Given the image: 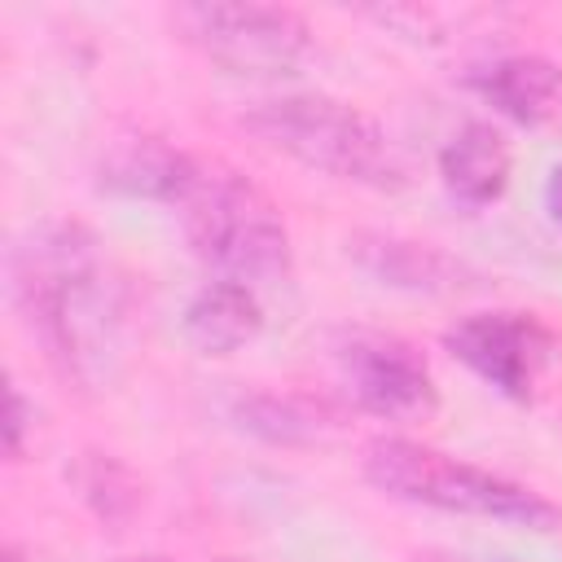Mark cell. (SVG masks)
Returning a JSON list of instances; mask_svg holds the SVG:
<instances>
[{"instance_id":"6da1fadb","label":"cell","mask_w":562,"mask_h":562,"mask_svg":"<svg viewBox=\"0 0 562 562\" xmlns=\"http://www.w3.org/2000/svg\"><path fill=\"white\" fill-rule=\"evenodd\" d=\"M13 290L48 356L79 382L114 373L123 351V290L79 224H44L13 255Z\"/></svg>"},{"instance_id":"5bb4252c","label":"cell","mask_w":562,"mask_h":562,"mask_svg":"<svg viewBox=\"0 0 562 562\" xmlns=\"http://www.w3.org/2000/svg\"><path fill=\"white\" fill-rule=\"evenodd\" d=\"M26 400H22V391L18 386H9V422H4V448H9V457H18L22 452V430H26Z\"/></svg>"},{"instance_id":"9a60e30c","label":"cell","mask_w":562,"mask_h":562,"mask_svg":"<svg viewBox=\"0 0 562 562\" xmlns=\"http://www.w3.org/2000/svg\"><path fill=\"white\" fill-rule=\"evenodd\" d=\"M544 198H549V211L562 220V167H553V176L544 184Z\"/></svg>"},{"instance_id":"8992f818","label":"cell","mask_w":562,"mask_h":562,"mask_svg":"<svg viewBox=\"0 0 562 562\" xmlns=\"http://www.w3.org/2000/svg\"><path fill=\"white\" fill-rule=\"evenodd\" d=\"M443 347L505 395H527L553 356L549 329L527 312H470L443 334Z\"/></svg>"},{"instance_id":"4fadbf2b","label":"cell","mask_w":562,"mask_h":562,"mask_svg":"<svg viewBox=\"0 0 562 562\" xmlns=\"http://www.w3.org/2000/svg\"><path fill=\"white\" fill-rule=\"evenodd\" d=\"M233 417L241 430L268 439V443H312L321 439V430L329 426V413L303 395H272V391H259V395H246L233 404Z\"/></svg>"},{"instance_id":"9c48e42d","label":"cell","mask_w":562,"mask_h":562,"mask_svg":"<svg viewBox=\"0 0 562 562\" xmlns=\"http://www.w3.org/2000/svg\"><path fill=\"white\" fill-rule=\"evenodd\" d=\"M202 167L167 145L162 136H127L119 145H110V154L101 158V184L127 198H149V202H180L193 193Z\"/></svg>"},{"instance_id":"30bf717a","label":"cell","mask_w":562,"mask_h":562,"mask_svg":"<svg viewBox=\"0 0 562 562\" xmlns=\"http://www.w3.org/2000/svg\"><path fill=\"white\" fill-rule=\"evenodd\" d=\"M263 325V307L255 299L250 285L241 281H206L189 307H184V338L202 351V356H228L237 347H246Z\"/></svg>"},{"instance_id":"7a4b0ae2","label":"cell","mask_w":562,"mask_h":562,"mask_svg":"<svg viewBox=\"0 0 562 562\" xmlns=\"http://www.w3.org/2000/svg\"><path fill=\"white\" fill-rule=\"evenodd\" d=\"M241 123L268 145L290 154L303 167H316L325 176L369 184V189H395L404 180L400 154L391 136L356 105L321 97V92H290L268 97L241 114Z\"/></svg>"},{"instance_id":"3957f363","label":"cell","mask_w":562,"mask_h":562,"mask_svg":"<svg viewBox=\"0 0 562 562\" xmlns=\"http://www.w3.org/2000/svg\"><path fill=\"white\" fill-rule=\"evenodd\" d=\"M364 474L378 492L408 501V505H430L443 514H474V518H496L531 531L558 527V505H549L540 492L501 479L492 470H479L470 461H457L448 452H435L413 439H378L364 452Z\"/></svg>"},{"instance_id":"ba28073f","label":"cell","mask_w":562,"mask_h":562,"mask_svg":"<svg viewBox=\"0 0 562 562\" xmlns=\"http://www.w3.org/2000/svg\"><path fill=\"white\" fill-rule=\"evenodd\" d=\"M483 101L522 127H562V66L540 53H509L470 75Z\"/></svg>"},{"instance_id":"8fae6325","label":"cell","mask_w":562,"mask_h":562,"mask_svg":"<svg viewBox=\"0 0 562 562\" xmlns=\"http://www.w3.org/2000/svg\"><path fill=\"white\" fill-rule=\"evenodd\" d=\"M351 255L364 272H373L382 285L400 290H422V294H448L465 285V268L448 259L443 250L426 241H404V237H382V233H360L351 241Z\"/></svg>"},{"instance_id":"5b68a950","label":"cell","mask_w":562,"mask_h":562,"mask_svg":"<svg viewBox=\"0 0 562 562\" xmlns=\"http://www.w3.org/2000/svg\"><path fill=\"white\" fill-rule=\"evenodd\" d=\"M171 18L193 48H202L211 61L237 75H290L312 48L307 22L281 4L211 0V4H180Z\"/></svg>"},{"instance_id":"52a82bcc","label":"cell","mask_w":562,"mask_h":562,"mask_svg":"<svg viewBox=\"0 0 562 562\" xmlns=\"http://www.w3.org/2000/svg\"><path fill=\"white\" fill-rule=\"evenodd\" d=\"M342 382L360 408L386 422H408L435 408V378L426 360L391 334H351L338 351Z\"/></svg>"},{"instance_id":"e0dca14e","label":"cell","mask_w":562,"mask_h":562,"mask_svg":"<svg viewBox=\"0 0 562 562\" xmlns=\"http://www.w3.org/2000/svg\"><path fill=\"white\" fill-rule=\"evenodd\" d=\"M4 562H22V558H18V553H9V558H4Z\"/></svg>"},{"instance_id":"277c9868","label":"cell","mask_w":562,"mask_h":562,"mask_svg":"<svg viewBox=\"0 0 562 562\" xmlns=\"http://www.w3.org/2000/svg\"><path fill=\"white\" fill-rule=\"evenodd\" d=\"M184 233L224 281L255 290L290 272V233L277 202L237 171L198 176L184 198Z\"/></svg>"},{"instance_id":"7c38bea8","label":"cell","mask_w":562,"mask_h":562,"mask_svg":"<svg viewBox=\"0 0 562 562\" xmlns=\"http://www.w3.org/2000/svg\"><path fill=\"white\" fill-rule=\"evenodd\" d=\"M443 189L465 206H487L509 180V149L487 123H465L439 154Z\"/></svg>"},{"instance_id":"2e32d148","label":"cell","mask_w":562,"mask_h":562,"mask_svg":"<svg viewBox=\"0 0 562 562\" xmlns=\"http://www.w3.org/2000/svg\"><path fill=\"white\" fill-rule=\"evenodd\" d=\"M426 562H465V558H426Z\"/></svg>"}]
</instances>
